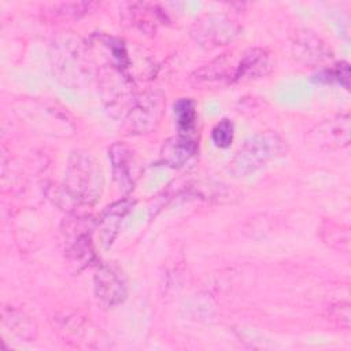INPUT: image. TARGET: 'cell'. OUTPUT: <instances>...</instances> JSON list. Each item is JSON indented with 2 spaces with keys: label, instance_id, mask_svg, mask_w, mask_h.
I'll list each match as a JSON object with an SVG mask.
<instances>
[{
  "label": "cell",
  "instance_id": "6da1fadb",
  "mask_svg": "<svg viewBox=\"0 0 351 351\" xmlns=\"http://www.w3.org/2000/svg\"><path fill=\"white\" fill-rule=\"evenodd\" d=\"M103 191V173L96 158L84 151L73 152L66 169L64 184L53 189L51 196L62 207L71 210L74 206L93 204Z\"/></svg>",
  "mask_w": 351,
  "mask_h": 351
},
{
  "label": "cell",
  "instance_id": "7a4b0ae2",
  "mask_svg": "<svg viewBox=\"0 0 351 351\" xmlns=\"http://www.w3.org/2000/svg\"><path fill=\"white\" fill-rule=\"evenodd\" d=\"M51 62L56 78L70 88H81L92 77L93 66L88 48L71 34L56 37L52 43Z\"/></svg>",
  "mask_w": 351,
  "mask_h": 351
},
{
  "label": "cell",
  "instance_id": "3957f363",
  "mask_svg": "<svg viewBox=\"0 0 351 351\" xmlns=\"http://www.w3.org/2000/svg\"><path fill=\"white\" fill-rule=\"evenodd\" d=\"M287 154V144L273 130H266L251 136L239 148L228 166V171L234 177H245L266 166L269 162Z\"/></svg>",
  "mask_w": 351,
  "mask_h": 351
},
{
  "label": "cell",
  "instance_id": "277c9868",
  "mask_svg": "<svg viewBox=\"0 0 351 351\" xmlns=\"http://www.w3.org/2000/svg\"><path fill=\"white\" fill-rule=\"evenodd\" d=\"M100 77V89L106 110L112 118L125 119L138 96L132 77L114 67H106Z\"/></svg>",
  "mask_w": 351,
  "mask_h": 351
},
{
  "label": "cell",
  "instance_id": "5b68a950",
  "mask_svg": "<svg viewBox=\"0 0 351 351\" xmlns=\"http://www.w3.org/2000/svg\"><path fill=\"white\" fill-rule=\"evenodd\" d=\"M63 236L66 243V258L77 269L88 266L95 259V250L92 243V232L95 230V221L89 217L74 215L64 221Z\"/></svg>",
  "mask_w": 351,
  "mask_h": 351
},
{
  "label": "cell",
  "instance_id": "8992f818",
  "mask_svg": "<svg viewBox=\"0 0 351 351\" xmlns=\"http://www.w3.org/2000/svg\"><path fill=\"white\" fill-rule=\"evenodd\" d=\"M166 106V97L160 90H149L138 95L125 121L130 134H147L159 125Z\"/></svg>",
  "mask_w": 351,
  "mask_h": 351
},
{
  "label": "cell",
  "instance_id": "52a82bcc",
  "mask_svg": "<svg viewBox=\"0 0 351 351\" xmlns=\"http://www.w3.org/2000/svg\"><path fill=\"white\" fill-rule=\"evenodd\" d=\"M93 289L103 307L112 308L121 304L128 296V278L123 269L115 262L99 265L93 277Z\"/></svg>",
  "mask_w": 351,
  "mask_h": 351
},
{
  "label": "cell",
  "instance_id": "ba28073f",
  "mask_svg": "<svg viewBox=\"0 0 351 351\" xmlns=\"http://www.w3.org/2000/svg\"><path fill=\"white\" fill-rule=\"evenodd\" d=\"M239 33L240 26L223 14H204L197 18L191 27V36L206 47L229 44Z\"/></svg>",
  "mask_w": 351,
  "mask_h": 351
},
{
  "label": "cell",
  "instance_id": "9c48e42d",
  "mask_svg": "<svg viewBox=\"0 0 351 351\" xmlns=\"http://www.w3.org/2000/svg\"><path fill=\"white\" fill-rule=\"evenodd\" d=\"M351 134V118L339 114L317 123L306 136L308 144L319 149H341L348 147Z\"/></svg>",
  "mask_w": 351,
  "mask_h": 351
},
{
  "label": "cell",
  "instance_id": "30bf717a",
  "mask_svg": "<svg viewBox=\"0 0 351 351\" xmlns=\"http://www.w3.org/2000/svg\"><path fill=\"white\" fill-rule=\"evenodd\" d=\"M239 55L222 53L211 62L203 64L192 75L191 81L196 86L218 88L232 82H237L239 73Z\"/></svg>",
  "mask_w": 351,
  "mask_h": 351
},
{
  "label": "cell",
  "instance_id": "8fae6325",
  "mask_svg": "<svg viewBox=\"0 0 351 351\" xmlns=\"http://www.w3.org/2000/svg\"><path fill=\"white\" fill-rule=\"evenodd\" d=\"M112 176L123 192H130L140 176V165L133 149L125 143L117 141L108 148Z\"/></svg>",
  "mask_w": 351,
  "mask_h": 351
},
{
  "label": "cell",
  "instance_id": "7c38bea8",
  "mask_svg": "<svg viewBox=\"0 0 351 351\" xmlns=\"http://www.w3.org/2000/svg\"><path fill=\"white\" fill-rule=\"evenodd\" d=\"M292 55L304 66H318L332 59L325 41L311 30H299L292 38Z\"/></svg>",
  "mask_w": 351,
  "mask_h": 351
},
{
  "label": "cell",
  "instance_id": "4fadbf2b",
  "mask_svg": "<svg viewBox=\"0 0 351 351\" xmlns=\"http://www.w3.org/2000/svg\"><path fill=\"white\" fill-rule=\"evenodd\" d=\"M133 202L129 199H122L114 202L112 204L107 206L101 213L99 221L96 222V230L100 239V244L104 248H110L118 236L121 223L123 218L130 213L133 207Z\"/></svg>",
  "mask_w": 351,
  "mask_h": 351
},
{
  "label": "cell",
  "instance_id": "5bb4252c",
  "mask_svg": "<svg viewBox=\"0 0 351 351\" xmlns=\"http://www.w3.org/2000/svg\"><path fill=\"white\" fill-rule=\"evenodd\" d=\"M273 69L271 53L265 48H250L240 52L237 81H251L266 77Z\"/></svg>",
  "mask_w": 351,
  "mask_h": 351
},
{
  "label": "cell",
  "instance_id": "9a60e30c",
  "mask_svg": "<svg viewBox=\"0 0 351 351\" xmlns=\"http://www.w3.org/2000/svg\"><path fill=\"white\" fill-rule=\"evenodd\" d=\"M197 152L196 143L186 136L167 138L160 148V162L169 167H182Z\"/></svg>",
  "mask_w": 351,
  "mask_h": 351
},
{
  "label": "cell",
  "instance_id": "2e32d148",
  "mask_svg": "<svg viewBox=\"0 0 351 351\" xmlns=\"http://www.w3.org/2000/svg\"><path fill=\"white\" fill-rule=\"evenodd\" d=\"M125 11L130 25L145 33L155 32L158 25L165 22V14L155 4L132 3Z\"/></svg>",
  "mask_w": 351,
  "mask_h": 351
},
{
  "label": "cell",
  "instance_id": "e0dca14e",
  "mask_svg": "<svg viewBox=\"0 0 351 351\" xmlns=\"http://www.w3.org/2000/svg\"><path fill=\"white\" fill-rule=\"evenodd\" d=\"M174 115L181 132H189L196 121V107L193 100L182 97L174 103Z\"/></svg>",
  "mask_w": 351,
  "mask_h": 351
},
{
  "label": "cell",
  "instance_id": "ac0fdd59",
  "mask_svg": "<svg viewBox=\"0 0 351 351\" xmlns=\"http://www.w3.org/2000/svg\"><path fill=\"white\" fill-rule=\"evenodd\" d=\"M317 81L326 82V84H340L346 89L350 86V66L347 62L337 63L329 69L322 70L317 74Z\"/></svg>",
  "mask_w": 351,
  "mask_h": 351
},
{
  "label": "cell",
  "instance_id": "d6986e66",
  "mask_svg": "<svg viewBox=\"0 0 351 351\" xmlns=\"http://www.w3.org/2000/svg\"><path fill=\"white\" fill-rule=\"evenodd\" d=\"M234 136V126L232 121L222 119L211 130V140L218 148H228Z\"/></svg>",
  "mask_w": 351,
  "mask_h": 351
},
{
  "label": "cell",
  "instance_id": "ffe728a7",
  "mask_svg": "<svg viewBox=\"0 0 351 351\" xmlns=\"http://www.w3.org/2000/svg\"><path fill=\"white\" fill-rule=\"evenodd\" d=\"M95 7V3L90 1H78V3H62L53 7L55 14L62 18H80L88 14Z\"/></svg>",
  "mask_w": 351,
  "mask_h": 351
}]
</instances>
